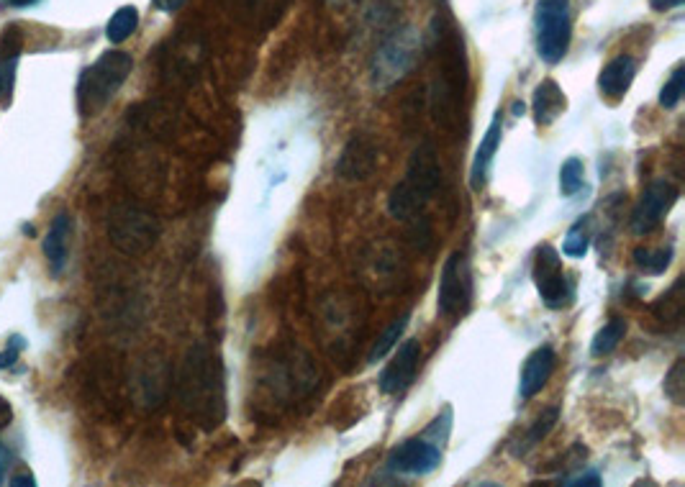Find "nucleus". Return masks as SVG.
Returning a JSON list of instances; mask_svg holds the SVG:
<instances>
[{"mask_svg":"<svg viewBox=\"0 0 685 487\" xmlns=\"http://www.w3.org/2000/svg\"><path fill=\"white\" fill-rule=\"evenodd\" d=\"M70 239H72V218L67 211H60L49 223L47 234H44L42 249L49 262V270L54 277H60L67 267L70 257Z\"/></svg>","mask_w":685,"mask_h":487,"instance_id":"obj_13","label":"nucleus"},{"mask_svg":"<svg viewBox=\"0 0 685 487\" xmlns=\"http://www.w3.org/2000/svg\"><path fill=\"white\" fill-rule=\"evenodd\" d=\"M108 239L124 254H144L160 239V221L136 203H119L108 213Z\"/></svg>","mask_w":685,"mask_h":487,"instance_id":"obj_4","label":"nucleus"},{"mask_svg":"<svg viewBox=\"0 0 685 487\" xmlns=\"http://www.w3.org/2000/svg\"><path fill=\"white\" fill-rule=\"evenodd\" d=\"M655 316H660L665 323H678L683 316V280H678L668 293L662 295L655 303Z\"/></svg>","mask_w":685,"mask_h":487,"instance_id":"obj_23","label":"nucleus"},{"mask_svg":"<svg viewBox=\"0 0 685 487\" xmlns=\"http://www.w3.org/2000/svg\"><path fill=\"white\" fill-rule=\"evenodd\" d=\"M18 54H21V31L11 26V29L0 34V62L3 59H18Z\"/></svg>","mask_w":685,"mask_h":487,"instance_id":"obj_29","label":"nucleus"},{"mask_svg":"<svg viewBox=\"0 0 685 487\" xmlns=\"http://www.w3.org/2000/svg\"><path fill=\"white\" fill-rule=\"evenodd\" d=\"M24 347H26L24 336L13 334L11 339H8L6 349L0 352V370H11L13 364L18 362V357H21V352H24Z\"/></svg>","mask_w":685,"mask_h":487,"instance_id":"obj_30","label":"nucleus"},{"mask_svg":"<svg viewBox=\"0 0 685 487\" xmlns=\"http://www.w3.org/2000/svg\"><path fill=\"white\" fill-rule=\"evenodd\" d=\"M583 190V162L578 157H570L560 167V193L565 198H573Z\"/></svg>","mask_w":685,"mask_h":487,"instance_id":"obj_25","label":"nucleus"},{"mask_svg":"<svg viewBox=\"0 0 685 487\" xmlns=\"http://www.w3.org/2000/svg\"><path fill=\"white\" fill-rule=\"evenodd\" d=\"M421 364V344L419 339H406L398 347L396 357L385 364V370L380 372V390L385 395H398L416 380Z\"/></svg>","mask_w":685,"mask_h":487,"instance_id":"obj_11","label":"nucleus"},{"mask_svg":"<svg viewBox=\"0 0 685 487\" xmlns=\"http://www.w3.org/2000/svg\"><path fill=\"white\" fill-rule=\"evenodd\" d=\"M16 67L18 59H3L0 62V103H8L16 85Z\"/></svg>","mask_w":685,"mask_h":487,"instance_id":"obj_28","label":"nucleus"},{"mask_svg":"<svg viewBox=\"0 0 685 487\" xmlns=\"http://www.w3.org/2000/svg\"><path fill=\"white\" fill-rule=\"evenodd\" d=\"M406 326H408V313H403L401 318H396V321L390 323L388 329H385L383 334H380V339L373 344V352H370L367 362L375 364V362H378V359H383L385 354L393 352V347H396L398 339H401V336H403Z\"/></svg>","mask_w":685,"mask_h":487,"instance_id":"obj_24","label":"nucleus"},{"mask_svg":"<svg viewBox=\"0 0 685 487\" xmlns=\"http://www.w3.org/2000/svg\"><path fill=\"white\" fill-rule=\"evenodd\" d=\"M378 170V149L365 139H352L337 162V172L349 182H362Z\"/></svg>","mask_w":685,"mask_h":487,"instance_id":"obj_14","label":"nucleus"},{"mask_svg":"<svg viewBox=\"0 0 685 487\" xmlns=\"http://www.w3.org/2000/svg\"><path fill=\"white\" fill-rule=\"evenodd\" d=\"M639 65L632 54H619L603 67L601 75H598V90H601L603 98L609 100H621L629 88H632L634 77H637Z\"/></svg>","mask_w":685,"mask_h":487,"instance_id":"obj_15","label":"nucleus"},{"mask_svg":"<svg viewBox=\"0 0 685 487\" xmlns=\"http://www.w3.org/2000/svg\"><path fill=\"white\" fill-rule=\"evenodd\" d=\"M683 90H685V67L678 65L673 70V75L668 77V83L662 85L660 108H665V111H673V108H678L680 98H683Z\"/></svg>","mask_w":685,"mask_h":487,"instance_id":"obj_26","label":"nucleus"},{"mask_svg":"<svg viewBox=\"0 0 685 487\" xmlns=\"http://www.w3.org/2000/svg\"><path fill=\"white\" fill-rule=\"evenodd\" d=\"M134 70V57L121 49H108L93 65L85 67L77 80V111L83 118H93L116 98Z\"/></svg>","mask_w":685,"mask_h":487,"instance_id":"obj_3","label":"nucleus"},{"mask_svg":"<svg viewBox=\"0 0 685 487\" xmlns=\"http://www.w3.org/2000/svg\"><path fill=\"white\" fill-rule=\"evenodd\" d=\"M178 395L185 413L201 429H219L226 418V382L221 359L208 347H193L183 359Z\"/></svg>","mask_w":685,"mask_h":487,"instance_id":"obj_1","label":"nucleus"},{"mask_svg":"<svg viewBox=\"0 0 685 487\" xmlns=\"http://www.w3.org/2000/svg\"><path fill=\"white\" fill-rule=\"evenodd\" d=\"M139 26V11L134 6H124L113 13L106 24V36L111 44H124Z\"/></svg>","mask_w":685,"mask_h":487,"instance_id":"obj_22","label":"nucleus"},{"mask_svg":"<svg viewBox=\"0 0 685 487\" xmlns=\"http://www.w3.org/2000/svg\"><path fill=\"white\" fill-rule=\"evenodd\" d=\"M567 108V98L562 93L560 85L555 80H542L539 88L534 90L532 98V111H534V121L537 126H552L557 118L565 113Z\"/></svg>","mask_w":685,"mask_h":487,"instance_id":"obj_17","label":"nucleus"},{"mask_svg":"<svg viewBox=\"0 0 685 487\" xmlns=\"http://www.w3.org/2000/svg\"><path fill=\"white\" fill-rule=\"evenodd\" d=\"M591 247V218L583 216L570 226L565 241H562V254L570 259H583Z\"/></svg>","mask_w":685,"mask_h":487,"instance_id":"obj_19","label":"nucleus"},{"mask_svg":"<svg viewBox=\"0 0 685 487\" xmlns=\"http://www.w3.org/2000/svg\"><path fill=\"white\" fill-rule=\"evenodd\" d=\"M562 257L552 244H539L534 254V285L542 298V303L552 311L570 306L573 303V282L565 277Z\"/></svg>","mask_w":685,"mask_h":487,"instance_id":"obj_8","label":"nucleus"},{"mask_svg":"<svg viewBox=\"0 0 685 487\" xmlns=\"http://www.w3.org/2000/svg\"><path fill=\"white\" fill-rule=\"evenodd\" d=\"M11 485H26V487H34L36 485V480L34 477H29V472H24V477H13L11 480Z\"/></svg>","mask_w":685,"mask_h":487,"instance_id":"obj_37","label":"nucleus"},{"mask_svg":"<svg viewBox=\"0 0 685 487\" xmlns=\"http://www.w3.org/2000/svg\"><path fill=\"white\" fill-rule=\"evenodd\" d=\"M673 262V249L670 247H639L634 249V265L647 275H662Z\"/></svg>","mask_w":685,"mask_h":487,"instance_id":"obj_21","label":"nucleus"},{"mask_svg":"<svg viewBox=\"0 0 685 487\" xmlns=\"http://www.w3.org/2000/svg\"><path fill=\"white\" fill-rule=\"evenodd\" d=\"M557 367V354L552 347H539L526 357L519 377V395L521 400H532L534 395L542 393L544 385L550 382L552 372Z\"/></svg>","mask_w":685,"mask_h":487,"instance_id":"obj_12","label":"nucleus"},{"mask_svg":"<svg viewBox=\"0 0 685 487\" xmlns=\"http://www.w3.org/2000/svg\"><path fill=\"white\" fill-rule=\"evenodd\" d=\"M34 3H39V0H0V6L6 8H29L34 6Z\"/></svg>","mask_w":685,"mask_h":487,"instance_id":"obj_35","label":"nucleus"},{"mask_svg":"<svg viewBox=\"0 0 685 487\" xmlns=\"http://www.w3.org/2000/svg\"><path fill=\"white\" fill-rule=\"evenodd\" d=\"M152 3H154V8L162 13H178L188 0H152Z\"/></svg>","mask_w":685,"mask_h":487,"instance_id":"obj_32","label":"nucleus"},{"mask_svg":"<svg viewBox=\"0 0 685 487\" xmlns=\"http://www.w3.org/2000/svg\"><path fill=\"white\" fill-rule=\"evenodd\" d=\"M524 111H526L524 103H521V100H516V103H514V116H524Z\"/></svg>","mask_w":685,"mask_h":487,"instance_id":"obj_38","label":"nucleus"},{"mask_svg":"<svg viewBox=\"0 0 685 487\" xmlns=\"http://www.w3.org/2000/svg\"><path fill=\"white\" fill-rule=\"evenodd\" d=\"M442 182V167H439L437 149L432 141H424L414 149L408 159L406 177L398 182L388 195V213L398 221H411L424 211V206L434 198Z\"/></svg>","mask_w":685,"mask_h":487,"instance_id":"obj_2","label":"nucleus"},{"mask_svg":"<svg viewBox=\"0 0 685 487\" xmlns=\"http://www.w3.org/2000/svg\"><path fill=\"white\" fill-rule=\"evenodd\" d=\"M557 418H560V411H557V408H547V411L539 413L537 421H534L532 426L524 431V434H521L519 446H514V457H524L529 449H534V446H537L539 441L544 439V436L555 429Z\"/></svg>","mask_w":685,"mask_h":487,"instance_id":"obj_18","label":"nucleus"},{"mask_svg":"<svg viewBox=\"0 0 685 487\" xmlns=\"http://www.w3.org/2000/svg\"><path fill=\"white\" fill-rule=\"evenodd\" d=\"M11 418H13L11 403H8L6 398H0V429H3V426H8V423H11Z\"/></svg>","mask_w":685,"mask_h":487,"instance_id":"obj_33","label":"nucleus"},{"mask_svg":"<svg viewBox=\"0 0 685 487\" xmlns=\"http://www.w3.org/2000/svg\"><path fill=\"white\" fill-rule=\"evenodd\" d=\"M665 395H668L675 405L685 403V362L683 359H678V362L670 367L668 377H665Z\"/></svg>","mask_w":685,"mask_h":487,"instance_id":"obj_27","label":"nucleus"},{"mask_svg":"<svg viewBox=\"0 0 685 487\" xmlns=\"http://www.w3.org/2000/svg\"><path fill=\"white\" fill-rule=\"evenodd\" d=\"M562 485H583V487H598L601 485V475L596 470L575 472L573 477H560Z\"/></svg>","mask_w":685,"mask_h":487,"instance_id":"obj_31","label":"nucleus"},{"mask_svg":"<svg viewBox=\"0 0 685 487\" xmlns=\"http://www.w3.org/2000/svg\"><path fill=\"white\" fill-rule=\"evenodd\" d=\"M473 300V275H470V262L462 252L449 254L442 267L437 290V311L449 323H457L470 308Z\"/></svg>","mask_w":685,"mask_h":487,"instance_id":"obj_7","label":"nucleus"},{"mask_svg":"<svg viewBox=\"0 0 685 487\" xmlns=\"http://www.w3.org/2000/svg\"><path fill=\"white\" fill-rule=\"evenodd\" d=\"M8 462H11V457H8L6 449H3V446H0V482H3V475H6Z\"/></svg>","mask_w":685,"mask_h":487,"instance_id":"obj_36","label":"nucleus"},{"mask_svg":"<svg viewBox=\"0 0 685 487\" xmlns=\"http://www.w3.org/2000/svg\"><path fill=\"white\" fill-rule=\"evenodd\" d=\"M626 336V321L624 318H611L591 341V354L593 357H609L616 347Z\"/></svg>","mask_w":685,"mask_h":487,"instance_id":"obj_20","label":"nucleus"},{"mask_svg":"<svg viewBox=\"0 0 685 487\" xmlns=\"http://www.w3.org/2000/svg\"><path fill=\"white\" fill-rule=\"evenodd\" d=\"M678 198H680V190L675 188L673 182H668V180L650 182V185L644 188L642 198L637 200V206H634V211H632V221H629L632 234L642 236V234L655 231L662 223V218L670 213V208L678 203Z\"/></svg>","mask_w":685,"mask_h":487,"instance_id":"obj_10","label":"nucleus"},{"mask_svg":"<svg viewBox=\"0 0 685 487\" xmlns=\"http://www.w3.org/2000/svg\"><path fill=\"white\" fill-rule=\"evenodd\" d=\"M503 139V129H501V113H496L485 131V136L480 139L478 149H475L473 165H470V188L473 190H483L485 182H488V175H491V165L496 159L498 147H501Z\"/></svg>","mask_w":685,"mask_h":487,"instance_id":"obj_16","label":"nucleus"},{"mask_svg":"<svg viewBox=\"0 0 685 487\" xmlns=\"http://www.w3.org/2000/svg\"><path fill=\"white\" fill-rule=\"evenodd\" d=\"M650 3H652V8H655V11H670V8L683 6L685 0H650Z\"/></svg>","mask_w":685,"mask_h":487,"instance_id":"obj_34","label":"nucleus"},{"mask_svg":"<svg viewBox=\"0 0 685 487\" xmlns=\"http://www.w3.org/2000/svg\"><path fill=\"white\" fill-rule=\"evenodd\" d=\"M534 31H537L539 59L544 65H560L570 52V39H573L570 0H539L534 11Z\"/></svg>","mask_w":685,"mask_h":487,"instance_id":"obj_5","label":"nucleus"},{"mask_svg":"<svg viewBox=\"0 0 685 487\" xmlns=\"http://www.w3.org/2000/svg\"><path fill=\"white\" fill-rule=\"evenodd\" d=\"M421 52V39L414 29H403L378 49L373 59L375 88H390L416 67Z\"/></svg>","mask_w":685,"mask_h":487,"instance_id":"obj_6","label":"nucleus"},{"mask_svg":"<svg viewBox=\"0 0 685 487\" xmlns=\"http://www.w3.org/2000/svg\"><path fill=\"white\" fill-rule=\"evenodd\" d=\"M388 470L393 475H408V477H424L432 475L442 464V446L434 444L432 439H426L424 434L416 439H406L398 444L396 449H390L388 454Z\"/></svg>","mask_w":685,"mask_h":487,"instance_id":"obj_9","label":"nucleus"}]
</instances>
